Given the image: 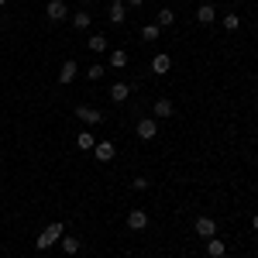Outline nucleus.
<instances>
[{"mask_svg":"<svg viewBox=\"0 0 258 258\" xmlns=\"http://www.w3.org/2000/svg\"><path fill=\"white\" fill-rule=\"evenodd\" d=\"M62 234H66V227H62L59 220H55V224H48V227H45V231L38 234V241H35V248H38V251H45V248H52L55 241H62Z\"/></svg>","mask_w":258,"mask_h":258,"instance_id":"1","label":"nucleus"},{"mask_svg":"<svg viewBox=\"0 0 258 258\" xmlns=\"http://www.w3.org/2000/svg\"><path fill=\"white\" fill-rule=\"evenodd\" d=\"M62 251H66V255H76V251H80V238H66V234H62Z\"/></svg>","mask_w":258,"mask_h":258,"instance_id":"20","label":"nucleus"},{"mask_svg":"<svg viewBox=\"0 0 258 258\" xmlns=\"http://www.w3.org/2000/svg\"><path fill=\"white\" fill-rule=\"evenodd\" d=\"M197 21H200V24H214V21H217L214 4H200V7H197Z\"/></svg>","mask_w":258,"mask_h":258,"instance_id":"7","label":"nucleus"},{"mask_svg":"<svg viewBox=\"0 0 258 258\" xmlns=\"http://www.w3.org/2000/svg\"><path fill=\"white\" fill-rule=\"evenodd\" d=\"M251 227H255V231H258V214H255V217H251Z\"/></svg>","mask_w":258,"mask_h":258,"instance_id":"26","label":"nucleus"},{"mask_svg":"<svg viewBox=\"0 0 258 258\" xmlns=\"http://www.w3.org/2000/svg\"><path fill=\"white\" fill-rule=\"evenodd\" d=\"M155 135H159V127H155V120H152V117L138 120V138H141V141H152Z\"/></svg>","mask_w":258,"mask_h":258,"instance_id":"5","label":"nucleus"},{"mask_svg":"<svg viewBox=\"0 0 258 258\" xmlns=\"http://www.w3.org/2000/svg\"><path fill=\"white\" fill-rule=\"evenodd\" d=\"M93 155H97V162H110L114 159V145L110 141H97L93 145Z\"/></svg>","mask_w":258,"mask_h":258,"instance_id":"8","label":"nucleus"},{"mask_svg":"<svg viewBox=\"0 0 258 258\" xmlns=\"http://www.w3.org/2000/svg\"><path fill=\"white\" fill-rule=\"evenodd\" d=\"M193 231H197L200 238H214V234H217V220L203 214V217H197V220H193Z\"/></svg>","mask_w":258,"mask_h":258,"instance_id":"2","label":"nucleus"},{"mask_svg":"<svg viewBox=\"0 0 258 258\" xmlns=\"http://www.w3.org/2000/svg\"><path fill=\"white\" fill-rule=\"evenodd\" d=\"M76 145H80L83 152H90V148H93V145H97V138H93V135H90V131H80V135H76Z\"/></svg>","mask_w":258,"mask_h":258,"instance_id":"16","label":"nucleus"},{"mask_svg":"<svg viewBox=\"0 0 258 258\" xmlns=\"http://www.w3.org/2000/svg\"><path fill=\"white\" fill-rule=\"evenodd\" d=\"M76 76H80V66H76L73 59H66V62H62V69H59V83H62V86H69Z\"/></svg>","mask_w":258,"mask_h":258,"instance_id":"3","label":"nucleus"},{"mask_svg":"<svg viewBox=\"0 0 258 258\" xmlns=\"http://www.w3.org/2000/svg\"><path fill=\"white\" fill-rule=\"evenodd\" d=\"M224 251H227V244L217 241V234H214V238H207V255H210V258H224Z\"/></svg>","mask_w":258,"mask_h":258,"instance_id":"11","label":"nucleus"},{"mask_svg":"<svg viewBox=\"0 0 258 258\" xmlns=\"http://www.w3.org/2000/svg\"><path fill=\"white\" fill-rule=\"evenodd\" d=\"M131 186H135L138 193H145V189H148V179H145V176H138V179H135V182H131Z\"/></svg>","mask_w":258,"mask_h":258,"instance_id":"24","label":"nucleus"},{"mask_svg":"<svg viewBox=\"0 0 258 258\" xmlns=\"http://www.w3.org/2000/svg\"><path fill=\"white\" fill-rule=\"evenodd\" d=\"M155 24H159V28H172V24H176V14H172L169 7H162L159 18H155Z\"/></svg>","mask_w":258,"mask_h":258,"instance_id":"13","label":"nucleus"},{"mask_svg":"<svg viewBox=\"0 0 258 258\" xmlns=\"http://www.w3.org/2000/svg\"><path fill=\"white\" fill-rule=\"evenodd\" d=\"M159 31H162L159 24H145V28H141V38H145V41H155V38H159Z\"/></svg>","mask_w":258,"mask_h":258,"instance_id":"22","label":"nucleus"},{"mask_svg":"<svg viewBox=\"0 0 258 258\" xmlns=\"http://www.w3.org/2000/svg\"><path fill=\"white\" fill-rule=\"evenodd\" d=\"M155 117H172V103L169 100H155Z\"/></svg>","mask_w":258,"mask_h":258,"instance_id":"19","label":"nucleus"},{"mask_svg":"<svg viewBox=\"0 0 258 258\" xmlns=\"http://www.w3.org/2000/svg\"><path fill=\"white\" fill-rule=\"evenodd\" d=\"M152 69H155V73H169V69H172V59H169V55H155V59H152Z\"/></svg>","mask_w":258,"mask_h":258,"instance_id":"15","label":"nucleus"},{"mask_svg":"<svg viewBox=\"0 0 258 258\" xmlns=\"http://www.w3.org/2000/svg\"><path fill=\"white\" fill-rule=\"evenodd\" d=\"M127 4H131V7H141V4H145V0H127Z\"/></svg>","mask_w":258,"mask_h":258,"instance_id":"25","label":"nucleus"},{"mask_svg":"<svg viewBox=\"0 0 258 258\" xmlns=\"http://www.w3.org/2000/svg\"><path fill=\"white\" fill-rule=\"evenodd\" d=\"M127 227H131V231H145V227H148V214H145V210H131V214H127Z\"/></svg>","mask_w":258,"mask_h":258,"instance_id":"6","label":"nucleus"},{"mask_svg":"<svg viewBox=\"0 0 258 258\" xmlns=\"http://www.w3.org/2000/svg\"><path fill=\"white\" fill-rule=\"evenodd\" d=\"M110 66H114V69H124V66H127V52H124V48H114V52H110Z\"/></svg>","mask_w":258,"mask_h":258,"instance_id":"14","label":"nucleus"},{"mask_svg":"<svg viewBox=\"0 0 258 258\" xmlns=\"http://www.w3.org/2000/svg\"><path fill=\"white\" fill-rule=\"evenodd\" d=\"M100 76H103V66H90L86 69V80H100Z\"/></svg>","mask_w":258,"mask_h":258,"instance_id":"23","label":"nucleus"},{"mask_svg":"<svg viewBox=\"0 0 258 258\" xmlns=\"http://www.w3.org/2000/svg\"><path fill=\"white\" fill-rule=\"evenodd\" d=\"M4 4H7V0H0V7H4Z\"/></svg>","mask_w":258,"mask_h":258,"instance_id":"27","label":"nucleus"},{"mask_svg":"<svg viewBox=\"0 0 258 258\" xmlns=\"http://www.w3.org/2000/svg\"><path fill=\"white\" fill-rule=\"evenodd\" d=\"M90 24H93V18H90L86 11H80V14H73V28H76V31H83V28H90Z\"/></svg>","mask_w":258,"mask_h":258,"instance_id":"17","label":"nucleus"},{"mask_svg":"<svg viewBox=\"0 0 258 258\" xmlns=\"http://www.w3.org/2000/svg\"><path fill=\"white\" fill-rule=\"evenodd\" d=\"M86 48H90V52H97V55H100V52H107V38H103V35H93Z\"/></svg>","mask_w":258,"mask_h":258,"instance_id":"18","label":"nucleus"},{"mask_svg":"<svg viewBox=\"0 0 258 258\" xmlns=\"http://www.w3.org/2000/svg\"><path fill=\"white\" fill-rule=\"evenodd\" d=\"M83 4H93V0H83Z\"/></svg>","mask_w":258,"mask_h":258,"instance_id":"28","label":"nucleus"},{"mask_svg":"<svg viewBox=\"0 0 258 258\" xmlns=\"http://www.w3.org/2000/svg\"><path fill=\"white\" fill-rule=\"evenodd\" d=\"M220 24H224L227 31H238V28H241V18H238V14H224V18H220Z\"/></svg>","mask_w":258,"mask_h":258,"instance_id":"21","label":"nucleus"},{"mask_svg":"<svg viewBox=\"0 0 258 258\" xmlns=\"http://www.w3.org/2000/svg\"><path fill=\"white\" fill-rule=\"evenodd\" d=\"M76 117L86 120V124H100V120H103V114H100L97 107H86V103H80V107H76Z\"/></svg>","mask_w":258,"mask_h":258,"instance_id":"4","label":"nucleus"},{"mask_svg":"<svg viewBox=\"0 0 258 258\" xmlns=\"http://www.w3.org/2000/svg\"><path fill=\"white\" fill-rule=\"evenodd\" d=\"M107 14H110V24H124V4L114 0V4L107 7Z\"/></svg>","mask_w":258,"mask_h":258,"instance_id":"12","label":"nucleus"},{"mask_svg":"<svg viewBox=\"0 0 258 258\" xmlns=\"http://www.w3.org/2000/svg\"><path fill=\"white\" fill-rule=\"evenodd\" d=\"M127 97H131V86H127V83H114V86H110V100H114V103H124Z\"/></svg>","mask_w":258,"mask_h":258,"instance_id":"10","label":"nucleus"},{"mask_svg":"<svg viewBox=\"0 0 258 258\" xmlns=\"http://www.w3.org/2000/svg\"><path fill=\"white\" fill-rule=\"evenodd\" d=\"M45 14L52 21H62L66 18V4H62V0H48V4H45Z\"/></svg>","mask_w":258,"mask_h":258,"instance_id":"9","label":"nucleus"}]
</instances>
